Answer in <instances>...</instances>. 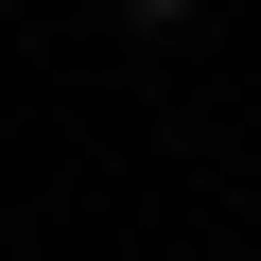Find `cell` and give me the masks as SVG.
<instances>
[]
</instances>
